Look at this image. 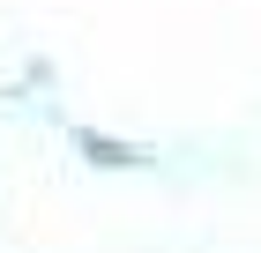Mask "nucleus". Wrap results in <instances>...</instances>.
I'll list each match as a JSON object with an SVG mask.
<instances>
[]
</instances>
